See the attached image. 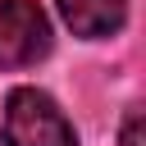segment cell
<instances>
[{
	"mask_svg": "<svg viewBox=\"0 0 146 146\" xmlns=\"http://www.w3.org/2000/svg\"><path fill=\"white\" fill-rule=\"evenodd\" d=\"M5 146H78L73 123L41 87H14L5 96Z\"/></svg>",
	"mask_w": 146,
	"mask_h": 146,
	"instance_id": "1",
	"label": "cell"
},
{
	"mask_svg": "<svg viewBox=\"0 0 146 146\" xmlns=\"http://www.w3.org/2000/svg\"><path fill=\"white\" fill-rule=\"evenodd\" d=\"M55 5H59L64 23L87 41L119 32L123 18H128V0H55Z\"/></svg>",
	"mask_w": 146,
	"mask_h": 146,
	"instance_id": "3",
	"label": "cell"
},
{
	"mask_svg": "<svg viewBox=\"0 0 146 146\" xmlns=\"http://www.w3.org/2000/svg\"><path fill=\"white\" fill-rule=\"evenodd\" d=\"M50 55V18L36 0H0V68H27Z\"/></svg>",
	"mask_w": 146,
	"mask_h": 146,
	"instance_id": "2",
	"label": "cell"
},
{
	"mask_svg": "<svg viewBox=\"0 0 146 146\" xmlns=\"http://www.w3.org/2000/svg\"><path fill=\"white\" fill-rule=\"evenodd\" d=\"M123 146H141V110H128V119H123Z\"/></svg>",
	"mask_w": 146,
	"mask_h": 146,
	"instance_id": "4",
	"label": "cell"
}]
</instances>
